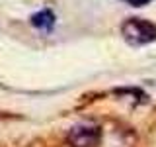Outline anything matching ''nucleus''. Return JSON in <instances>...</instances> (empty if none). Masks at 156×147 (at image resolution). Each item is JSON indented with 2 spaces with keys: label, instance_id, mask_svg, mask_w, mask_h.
I'll return each instance as SVG.
<instances>
[{
  "label": "nucleus",
  "instance_id": "obj_1",
  "mask_svg": "<svg viewBox=\"0 0 156 147\" xmlns=\"http://www.w3.org/2000/svg\"><path fill=\"white\" fill-rule=\"evenodd\" d=\"M121 36L131 47H143L156 41V26L144 18H127L121 24Z\"/></svg>",
  "mask_w": 156,
  "mask_h": 147
},
{
  "label": "nucleus",
  "instance_id": "obj_2",
  "mask_svg": "<svg viewBox=\"0 0 156 147\" xmlns=\"http://www.w3.org/2000/svg\"><path fill=\"white\" fill-rule=\"evenodd\" d=\"M101 139V130L94 124H76L70 127L66 141L70 147H96Z\"/></svg>",
  "mask_w": 156,
  "mask_h": 147
},
{
  "label": "nucleus",
  "instance_id": "obj_3",
  "mask_svg": "<svg viewBox=\"0 0 156 147\" xmlns=\"http://www.w3.org/2000/svg\"><path fill=\"white\" fill-rule=\"evenodd\" d=\"M29 22H31V26L35 29H39V32H43V33H49V32H53V28H55V24H57V16H55L53 10L41 8L29 18Z\"/></svg>",
  "mask_w": 156,
  "mask_h": 147
},
{
  "label": "nucleus",
  "instance_id": "obj_4",
  "mask_svg": "<svg viewBox=\"0 0 156 147\" xmlns=\"http://www.w3.org/2000/svg\"><path fill=\"white\" fill-rule=\"evenodd\" d=\"M123 2H127L133 8H143V6H146V4H150L152 0H123Z\"/></svg>",
  "mask_w": 156,
  "mask_h": 147
}]
</instances>
